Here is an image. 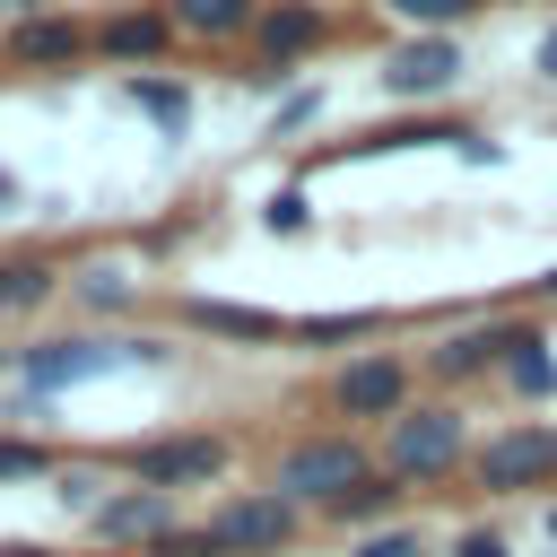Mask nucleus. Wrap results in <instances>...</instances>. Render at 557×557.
Listing matches in <instances>:
<instances>
[{
  "instance_id": "1",
  "label": "nucleus",
  "mask_w": 557,
  "mask_h": 557,
  "mask_svg": "<svg viewBox=\"0 0 557 557\" xmlns=\"http://www.w3.org/2000/svg\"><path fill=\"white\" fill-rule=\"evenodd\" d=\"M470 418L453 409V400H409L392 426H383V444H374V461L418 496V487H453L461 470H470Z\"/></svg>"
},
{
  "instance_id": "2",
  "label": "nucleus",
  "mask_w": 557,
  "mask_h": 557,
  "mask_svg": "<svg viewBox=\"0 0 557 557\" xmlns=\"http://www.w3.org/2000/svg\"><path fill=\"white\" fill-rule=\"evenodd\" d=\"M383 461H374V444L366 435H348V426H322V435H296L287 453H278V470H270V487L287 496V505H313V513H331L357 479H374Z\"/></svg>"
},
{
  "instance_id": "3",
  "label": "nucleus",
  "mask_w": 557,
  "mask_h": 557,
  "mask_svg": "<svg viewBox=\"0 0 557 557\" xmlns=\"http://www.w3.org/2000/svg\"><path fill=\"white\" fill-rule=\"evenodd\" d=\"M148 357H165L157 339H35V348H17V400H52V392H70V383H96V374H113V366H148Z\"/></svg>"
},
{
  "instance_id": "4",
  "label": "nucleus",
  "mask_w": 557,
  "mask_h": 557,
  "mask_svg": "<svg viewBox=\"0 0 557 557\" xmlns=\"http://www.w3.org/2000/svg\"><path fill=\"white\" fill-rule=\"evenodd\" d=\"M331 35H339V17H331L322 0H261V26H252V44H244V70H235V78L270 96V87H287V70L313 61Z\"/></svg>"
},
{
  "instance_id": "5",
  "label": "nucleus",
  "mask_w": 557,
  "mask_h": 557,
  "mask_svg": "<svg viewBox=\"0 0 557 557\" xmlns=\"http://www.w3.org/2000/svg\"><path fill=\"white\" fill-rule=\"evenodd\" d=\"M122 470H131L139 487H165V496H183V487H218V479L235 470V435H209V426H174V435L122 444Z\"/></svg>"
},
{
  "instance_id": "6",
  "label": "nucleus",
  "mask_w": 557,
  "mask_h": 557,
  "mask_svg": "<svg viewBox=\"0 0 557 557\" xmlns=\"http://www.w3.org/2000/svg\"><path fill=\"white\" fill-rule=\"evenodd\" d=\"M209 540L226 557H287L305 540V505H287L278 487H226L209 505Z\"/></svg>"
},
{
  "instance_id": "7",
  "label": "nucleus",
  "mask_w": 557,
  "mask_h": 557,
  "mask_svg": "<svg viewBox=\"0 0 557 557\" xmlns=\"http://www.w3.org/2000/svg\"><path fill=\"white\" fill-rule=\"evenodd\" d=\"M409 383H418V366L400 357V348H366V357H348L339 374H331V418L357 435V426H392L400 409H409Z\"/></svg>"
},
{
  "instance_id": "8",
  "label": "nucleus",
  "mask_w": 557,
  "mask_h": 557,
  "mask_svg": "<svg viewBox=\"0 0 557 557\" xmlns=\"http://www.w3.org/2000/svg\"><path fill=\"white\" fill-rule=\"evenodd\" d=\"M470 487L479 496H522V487H557V426L548 418H522V426H505V435H487L479 453H470Z\"/></svg>"
},
{
  "instance_id": "9",
  "label": "nucleus",
  "mask_w": 557,
  "mask_h": 557,
  "mask_svg": "<svg viewBox=\"0 0 557 557\" xmlns=\"http://www.w3.org/2000/svg\"><path fill=\"white\" fill-rule=\"evenodd\" d=\"M461 70H470L461 35H400V44L374 61V87H383L392 104H435V96L461 87Z\"/></svg>"
},
{
  "instance_id": "10",
  "label": "nucleus",
  "mask_w": 557,
  "mask_h": 557,
  "mask_svg": "<svg viewBox=\"0 0 557 557\" xmlns=\"http://www.w3.org/2000/svg\"><path fill=\"white\" fill-rule=\"evenodd\" d=\"M96 61H104V70H122V78L165 70V61H174V17H165V0L104 9V17H96Z\"/></svg>"
},
{
  "instance_id": "11",
  "label": "nucleus",
  "mask_w": 557,
  "mask_h": 557,
  "mask_svg": "<svg viewBox=\"0 0 557 557\" xmlns=\"http://www.w3.org/2000/svg\"><path fill=\"white\" fill-rule=\"evenodd\" d=\"M174 522H183V496L131 479V487H113V496L87 513V540H96V548H157Z\"/></svg>"
},
{
  "instance_id": "12",
  "label": "nucleus",
  "mask_w": 557,
  "mask_h": 557,
  "mask_svg": "<svg viewBox=\"0 0 557 557\" xmlns=\"http://www.w3.org/2000/svg\"><path fill=\"white\" fill-rule=\"evenodd\" d=\"M174 322L200 331V339H226V348H278V339L296 331L287 313H270V305H235V296H183Z\"/></svg>"
},
{
  "instance_id": "13",
  "label": "nucleus",
  "mask_w": 557,
  "mask_h": 557,
  "mask_svg": "<svg viewBox=\"0 0 557 557\" xmlns=\"http://www.w3.org/2000/svg\"><path fill=\"white\" fill-rule=\"evenodd\" d=\"M505 348H513V322L487 313V322H461V331H444L435 348H418V374H435V383H479V374L505 366Z\"/></svg>"
},
{
  "instance_id": "14",
  "label": "nucleus",
  "mask_w": 557,
  "mask_h": 557,
  "mask_svg": "<svg viewBox=\"0 0 557 557\" xmlns=\"http://www.w3.org/2000/svg\"><path fill=\"white\" fill-rule=\"evenodd\" d=\"M96 52V26L70 17V9H44V17H17L9 26V61L17 70H78Z\"/></svg>"
},
{
  "instance_id": "15",
  "label": "nucleus",
  "mask_w": 557,
  "mask_h": 557,
  "mask_svg": "<svg viewBox=\"0 0 557 557\" xmlns=\"http://www.w3.org/2000/svg\"><path fill=\"white\" fill-rule=\"evenodd\" d=\"M122 104H131L157 139H183V131H191V87H183L174 70H139V78H122Z\"/></svg>"
},
{
  "instance_id": "16",
  "label": "nucleus",
  "mask_w": 557,
  "mask_h": 557,
  "mask_svg": "<svg viewBox=\"0 0 557 557\" xmlns=\"http://www.w3.org/2000/svg\"><path fill=\"white\" fill-rule=\"evenodd\" d=\"M165 17H174V35H191V44H252L261 0H165Z\"/></svg>"
},
{
  "instance_id": "17",
  "label": "nucleus",
  "mask_w": 557,
  "mask_h": 557,
  "mask_svg": "<svg viewBox=\"0 0 557 557\" xmlns=\"http://www.w3.org/2000/svg\"><path fill=\"white\" fill-rule=\"evenodd\" d=\"M52 296H61V270L44 252H0V322L9 313H44Z\"/></svg>"
},
{
  "instance_id": "18",
  "label": "nucleus",
  "mask_w": 557,
  "mask_h": 557,
  "mask_svg": "<svg viewBox=\"0 0 557 557\" xmlns=\"http://www.w3.org/2000/svg\"><path fill=\"white\" fill-rule=\"evenodd\" d=\"M522 400H548L557 392V357H548V331L540 322H513V348H505V366H496Z\"/></svg>"
},
{
  "instance_id": "19",
  "label": "nucleus",
  "mask_w": 557,
  "mask_h": 557,
  "mask_svg": "<svg viewBox=\"0 0 557 557\" xmlns=\"http://www.w3.org/2000/svg\"><path fill=\"white\" fill-rule=\"evenodd\" d=\"M400 505H409V487H400L392 470H374V479H357V487H348V496L331 505V522H348V531L366 540V531H383V522H392Z\"/></svg>"
},
{
  "instance_id": "20",
  "label": "nucleus",
  "mask_w": 557,
  "mask_h": 557,
  "mask_svg": "<svg viewBox=\"0 0 557 557\" xmlns=\"http://www.w3.org/2000/svg\"><path fill=\"white\" fill-rule=\"evenodd\" d=\"M287 339H296V348H348V339H383V313H374V305H348V313H305Z\"/></svg>"
},
{
  "instance_id": "21",
  "label": "nucleus",
  "mask_w": 557,
  "mask_h": 557,
  "mask_svg": "<svg viewBox=\"0 0 557 557\" xmlns=\"http://www.w3.org/2000/svg\"><path fill=\"white\" fill-rule=\"evenodd\" d=\"M61 479V453L44 435H0V487H44Z\"/></svg>"
},
{
  "instance_id": "22",
  "label": "nucleus",
  "mask_w": 557,
  "mask_h": 557,
  "mask_svg": "<svg viewBox=\"0 0 557 557\" xmlns=\"http://www.w3.org/2000/svg\"><path fill=\"white\" fill-rule=\"evenodd\" d=\"M487 0H383V17H400L409 35H461Z\"/></svg>"
},
{
  "instance_id": "23",
  "label": "nucleus",
  "mask_w": 557,
  "mask_h": 557,
  "mask_svg": "<svg viewBox=\"0 0 557 557\" xmlns=\"http://www.w3.org/2000/svg\"><path fill=\"white\" fill-rule=\"evenodd\" d=\"M70 287H78V305H87V313H122V305L139 296V287H131V270H113V261H87Z\"/></svg>"
},
{
  "instance_id": "24",
  "label": "nucleus",
  "mask_w": 557,
  "mask_h": 557,
  "mask_svg": "<svg viewBox=\"0 0 557 557\" xmlns=\"http://www.w3.org/2000/svg\"><path fill=\"white\" fill-rule=\"evenodd\" d=\"M322 122V78L313 87H287L278 104H270V139H296V131H313Z\"/></svg>"
},
{
  "instance_id": "25",
  "label": "nucleus",
  "mask_w": 557,
  "mask_h": 557,
  "mask_svg": "<svg viewBox=\"0 0 557 557\" xmlns=\"http://www.w3.org/2000/svg\"><path fill=\"white\" fill-rule=\"evenodd\" d=\"M52 496L70 505V513H96L113 487H104V470H87V461H61V479H52Z\"/></svg>"
},
{
  "instance_id": "26",
  "label": "nucleus",
  "mask_w": 557,
  "mask_h": 557,
  "mask_svg": "<svg viewBox=\"0 0 557 557\" xmlns=\"http://www.w3.org/2000/svg\"><path fill=\"white\" fill-rule=\"evenodd\" d=\"M139 557H226L218 540H209V522H174L157 548H139Z\"/></svg>"
},
{
  "instance_id": "27",
  "label": "nucleus",
  "mask_w": 557,
  "mask_h": 557,
  "mask_svg": "<svg viewBox=\"0 0 557 557\" xmlns=\"http://www.w3.org/2000/svg\"><path fill=\"white\" fill-rule=\"evenodd\" d=\"M261 218H270V235H305V218H313V209H305V183H278Z\"/></svg>"
},
{
  "instance_id": "28",
  "label": "nucleus",
  "mask_w": 557,
  "mask_h": 557,
  "mask_svg": "<svg viewBox=\"0 0 557 557\" xmlns=\"http://www.w3.org/2000/svg\"><path fill=\"white\" fill-rule=\"evenodd\" d=\"M348 557H426V540H418V531H400V522H383V531H366Z\"/></svg>"
},
{
  "instance_id": "29",
  "label": "nucleus",
  "mask_w": 557,
  "mask_h": 557,
  "mask_svg": "<svg viewBox=\"0 0 557 557\" xmlns=\"http://www.w3.org/2000/svg\"><path fill=\"white\" fill-rule=\"evenodd\" d=\"M453 557H513V548H505L496 531H461V540H453Z\"/></svg>"
},
{
  "instance_id": "30",
  "label": "nucleus",
  "mask_w": 557,
  "mask_h": 557,
  "mask_svg": "<svg viewBox=\"0 0 557 557\" xmlns=\"http://www.w3.org/2000/svg\"><path fill=\"white\" fill-rule=\"evenodd\" d=\"M531 70H540V78L557 87V17H548V35H540V52H531Z\"/></svg>"
},
{
  "instance_id": "31",
  "label": "nucleus",
  "mask_w": 557,
  "mask_h": 557,
  "mask_svg": "<svg viewBox=\"0 0 557 557\" xmlns=\"http://www.w3.org/2000/svg\"><path fill=\"white\" fill-rule=\"evenodd\" d=\"M531 305H557V261H548V270L531 278Z\"/></svg>"
},
{
  "instance_id": "32",
  "label": "nucleus",
  "mask_w": 557,
  "mask_h": 557,
  "mask_svg": "<svg viewBox=\"0 0 557 557\" xmlns=\"http://www.w3.org/2000/svg\"><path fill=\"white\" fill-rule=\"evenodd\" d=\"M52 0H0V17H44Z\"/></svg>"
},
{
  "instance_id": "33",
  "label": "nucleus",
  "mask_w": 557,
  "mask_h": 557,
  "mask_svg": "<svg viewBox=\"0 0 557 557\" xmlns=\"http://www.w3.org/2000/svg\"><path fill=\"white\" fill-rule=\"evenodd\" d=\"M0 557H52L44 540H0Z\"/></svg>"
},
{
  "instance_id": "34",
  "label": "nucleus",
  "mask_w": 557,
  "mask_h": 557,
  "mask_svg": "<svg viewBox=\"0 0 557 557\" xmlns=\"http://www.w3.org/2000/svg\"><path fill=\"white\" fill-rule=\"evenodd\" d=\"M9 200H17V174H0V209H9Z\"/></svg>"
},
{
  "instance_id": "35",
  "label": "nucleus",
  "mask_w": 557,
  "mask_h": 557,
  "mask_svg": "<svg viewBox=\"0 0 557 557\" xmlns=\"http://www.w3.org/2000/svg\"><path fill=\"white\" fill-rule=\"evenodd\" d=\"M548 540H557V505H548Z\"/></svg>"
}]
</instances>
